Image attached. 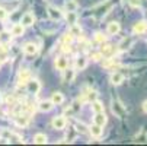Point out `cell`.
<instances>
[{"instance_id":"1","label":"cell","mask_w":147,"mask_h":146,"mask_svg":"<svg viewBox=\"0 0 147 146\" xmlns=\"http://www.w3.org/2000/svg\"><path fill=\"white\" fill-rule=\"evenodd\" d=\"M26 89H28L29 94L36 95V94L39 92V89H41V83H39V80H38V79H29V80L26 82Z\"/></svg>"},{"instance_id":"2","label":"cell","mask_w":147,"mask_h":146,"mask_svg":"<svg viewBox=\"0 0 147 146\" xmlns=\"http://www.w3.org/2000/svg\"><path fill=\"white\" fill-rule=\"evenodd\" d=\"M51 124H53V127H54L55 130H63V129L67 126V120H66L64 115H57V117L53 118Z\"/></svg>"},{"instance_id":"3","label":"cell","mask_w":147,"mask_h":146,"mask_svg":"<svg viewBox=\"0 0 147 146\" xmlns=\"http://www.w3.org/2000/svg\"><path fill=\"white\" fill-rule=\"evenodd\" d=\"M47 13H48L50 19H53V20H60L63 18V12L58 7H55V6H48L47 7Z\"/></svg>"},{"instance_id":"4","label":"cell","mask_w":147,"mask_h":146,"mask_svg":"<svg viewBox=\"0 0 147 146\" xmlns=\"http://www.w3.org/2000/svg\"><path fill=\"white\" fill-rule=\"evenodd\" d=\"M54 66H55L57 70H61L63 72L66 67H69V61H67V58L64 56H58L55 58V61H54Z\"/></svg>"},{"instance_id":"5","label":"cell","mask_w":147,"mask_h":146,"mask_svg":"<svg viewBox=\"0 0 147 146\" xmlns=\"http://www.w3.org/2000/svg\"><path fill=\"white\" fill-rule=\"evenodd\" d=\"M53 108H54V104L51 102V99H44L38 104V110L41 113H50Z\"/></svg>"},{"instance_id":"6","label":"cell","mask_w":147,"mask_h":146,"mask_svg":"<svg viewBox=\"0 0 147 146\" xmlns=\"http://www.w3.org/2000/svg\"><path fill=\"white\" fill-rule=\"evenodd\" d=\"M20 24H22L25 28H26V26H32V25L35 24V16H34V13L26 12V13L22 16V19H20Z\"/></svg>"},{"instance_id":"7","label":"cell","mask_w":147,"mask_h":146,"mask_svg":"<svg viewBox=\"0 0 147 146\" xmlns=\"http://www.w3.org/2000/svg\"><path fill=\"white\" fill-rule=\"evenodd\" d=\"M31 79V73L28 69H22L19 72L18 75V82H19V85H26V82Z\"/></svg>"},{"instance_id":"8","label":"cell","mask_w":147,"mask_h":146,"mask_svg":"<svg viewBox=\"0 0 147 146\" xmlns=\"http://www.w3.org/2000/svg\"><path fill=\"white\" fill-rule=\"evenodd\" d=\"M146 31H147V22H146V20H138V22H136L134 26H133V32H134V34L141 35V34H144Z\"/></svg>"},{"instance_id":"9","label":"cell","mask_w":147,"mask_h":146,"mask_svg":"<svg viewBox=\"0 0 147 146\" xmlns=\"http://www.w3.org/2000/svg\"><path fill=\"white\" fill-rule=\"evenodd\" d=\"M119 31H121V25H119V22H117V20H112V22H109L108 26H107V32L109 35H117Z\"/></svg>"},{"instance_id":"10","label":"cell","mask_w":147,"mask_h":146,"mask_svg":"<svg viewBox=\"0 0 147 146\" xmlns=\"http://www.w3.org/2000/svg\"><path fill=\"white\" fill-rule=\"evenodd\" d=\"M63 72H64V75H63V80H64L66 83H70V82L74 80V76H76V70H74V69L66 67Z\"/></svg>"},{"instance_id":"11","label":"cell","mask_w":147,"mask_h":146,"mask_svg":"<svg viewBox=\"0 0 147 146\" xmlns=\"http://www.w3.org/2000/svg\"><path fill=\"white\" fill-rule=\"evenodd\" d=\"M24 53H25L26 56H29V57L35 56V54L38 53V47H36V44H34V43H26V44L24 45Z\"/></svg>"},{"instance_id":"12","label":"cell","mask_w":147,"mask_h":146,"mask_svg":"<svg viewBox=\"0 0 147 146\" xmlns=\"http://www.w3.org/2000/svg\"><path fill=\"white\" fill-rule=\"evenodd\" d=\"M93 121H95V124H99V126H105L107 124V121H108V118H107V115H105V111H102V113H95V115H93Z\"/></svg>"},{"instance_id":"13","label":"cell","mask_w":147,"mask_h":146,"mask_svg":"<svg viewBox=\"0 0 147 146\" xmlns=\"http://www.w3.org/2000/svg\"><path fill=\"white\" fill-rule=\"evenodd\" d=\"M112 113H114L117 117H122V115H124L125 110H124V107L121 105L119 101H112Z\"/></svg>"},{"instance_id":"14","label":"cell","mask_w":147,"mask_h":146,"mask_svg":"<svg viewBox=\"0 0 147 146\" xmlns=\"http://www.w3.org/2000/svg\"><path fill=\"white\" fill-rule=\"evenodd\" d=\"M89 133H90V136H93V137H100L102 136V133H103V129H102V126H99V124H92V126L89 127Z\"/></svg>"},{"instance_id":"15","label":"cell","mask_w":147,"mask_h":146,"mask_svg":"<svg viewBox=\"0 0 147 146\" xmlns=\"http://www.w3.org/2000/svg\"><path fill=\"white\" fill-rule=\"evenodd\" d=\"M15 121H16V124L19 127H25L29 123V114H19V115H16Z\"/></svg>"},{"instance_id":"16","label":"cell","mask_w":147,"mask_h":146,"mask_svg":"<svg viewBox=\"0 0 147 146\" xmlns=\"http://www.w3.org/2000/svg\"><path fill=\"white\" fill-rule=\"evenodd\" d=\"M124 75L122 73H119V72H112V75H111V83L112 85H115V86H118V85H121V83L124 82Z\"/></svg>"},{"instance_id":"17","label":"cell","mask_w":147,"mask_h":146,"mask_svg":"<svg viewBox=\"0 0 147 146\" xmlns=\"http://www.w3.org/2000/svg\"><path fill=\"white\" fill-rule=\"evenodd\" d=\"M25 34V26L22 25V24H15L13 26H12V35L13 37H22Z\"/></svg>"},{"instance_id":"18","label":"cell","mask_w":147,"mask_h":146,"mask_svg":"<svg viewBox=\"0 0 147 146\" xmlns=\"http://www.w3.org/2000/svg\"><path fill=\"white\" fill-rule=\"evenodd\" d=\"M88 67V58L86 57H77L76 58V70H85Z\"/></svg>"},{"instance_id":"19","label":"cell","mask_w":147,"mask_h":146,"mask_svg":"<svg viewBox=\"0 0 147 146\" xmlns=\"http://www.w3.org/2000/svg\"><path fill=\"white\" fill-rule=\"evenodd\" d=\"M51 102L54 104V105H61V104L64 102V95H63L61 92H54L51 95Z\"/></svg>"},{"instance_id":"20","label":"cell","mask_w":147,"mask_h":146,"mask_svg":"<svg viewBox=\"0 0 147 146\" xmlns=\"http://www.w3.org/2000/svg\"><path fill=\"white\" fill-rule=\"evenodd\" d=\"M131 44H133V39L131 38H124L121 43H119V45H118V51H125V50H128L130 47H131Z\"/></svg>"},{"instance_id":"21","label":"cell","mask_w":147,"mask_h":146,"mask_svg":"<svg viewBox=\"0 0 147 146\" xmlns=\"http://www.w3.org/2000/svg\"><path fill=\"white\" fill-rule=\"evenodd\" d=\"M64 9H66V12H76L79 9V3L76 0H67L64 3Z\"/></svg>"},{"instance_id":"22","label":"cell","mask_w":147,"mask_h":146,"mask_svg":"<svg viewBox=\"0 0 147 146\" xmlns=\"http://www.w3.org/2000/svg\"><path fill=\"white\" fill-rule=\"evenodd\" d=\"M34 142L38 143V145H45V143L48 142V137H47V134H44V133H36V134L34 136Z\"/></svg>"},{"instance_id":"23","label":"cell","mask_w":147,"mask_h":146,"mask_svg":"<svg viewBox=\"0 0 147 146\" xmlns=\"http://www.w3.org/2000/svg\"><path fill=\"white\" fill-rule=\"evenodd\" d=\"M92 111H93V113H102V111H105L103 104H102L100 101H98V99L92 101Z\"/></svg>"},{"instance_id":"24","label":"cell","mask_w":147,"mask_h":146,"mask_svg":"<svg viewBox=\"0 0 147 146\" xmlns=\"http://www.w3.org/2000/svg\"><path fill=\"white\" fill-rule=\"evenodd\" d=\"M66 20L69 25H73V24H77V13L76 12H67L66 15Z\"/></svg>"},{"instance_id":"25","label":"cell","mask_w":147,"mask_h":146,"mask_svg":"<svg viewBox=\"0 0 147 146\" xmlns=\"http://www.w3.org/2000/svg\"><path fill=\"white\" fill-rule=\"evenodd\" d=\"M70 32H71L73 37H80V35H82V28H80V25H77V24L70 25Z\"/></svg>"},{"instance_id":"26","label":"cell","mask_w":147,"mask_h":146,"mask_svg":"<svg viewBox=\"0 0 147 146\" xmlns=\"http://www.w3.org/2000/svg\"><path fill=\"white\" fill-rule=\"evenodd\" d=\"M95 41H96V43H99V44L107 43V37H105L102 32H96V34H95Z\"/></svg>"},{"instance_id":"27","label":"cell","mask_w":147,"mask_h":146,"mask_svg":"<svg viewBox=\"0 0 147 146\" xmlns=\"http://www.w3.org/2000/svg\"><path fill=\"white\" fill-rule=\"evenodd\" d=\"M86 99L88 101H95V99H98V92L96 91H89L88 94H86Z\"/></svg>"},{"instance_id":"28","label":"cell","mask_w":147,"mask_h":146,"mask_svg":"<svg viewBox=\"0 0 147 146\" xmlns=\"http://www.w3.org/2000/svg\"><path fill=\"white\" fill-rule=\"evenodd\" d=\"M73 35H71V32L69 31V32H66L64 34V37H63V43H67V44H71V41H73Z\"/></svg>"},{"instance_id":"29","label":"cell","mask_w":147,"mask_h":146,"mask_svg":"<svg viewBox=\"0 0 147 146\" xmlns=\"http://www.w3.org/2000/svg\"><path fill=\"white\" fill-rule=\"evenodd\" d=\"M7 16V10L3 9V7H0V20H5Z\"/></svg>"},{"instance_id":"30","label":"cell","mask_w":147,"mask_h":146,"mask_svg":"<svg viewBox=\"0 0 147 146\" xmlns=\"http://www.w3.org/2000/svg\"><path fill=\"white\" fill-rule=\"evenodd\" d=\"M63 51H64V53H71V44L64 43V44H63Z\"/></svg>"},{"instance_id":"31","label":"cell","mask_w":147,"mask_h":146,"mask_svg":"<svg viewBox=\"0 0 147 146\" xmlns=\"http://www.w3.org/2000/svg\"><path fill=\"white\" fill-rule=\"evenodd\" d=\"M92 58H93V61H99L100 58H103V56H102V53H95V54H92Z\"/></svg>"},{"instance_id":"32","label":"cell","mask_w":147,"mask_h":146,"mask_svg":"<svg viewBox=\"0 0 147 146\" xmlns=\"http://www.w3.org/2000/svg\"><path fill=\"white\" fill-rule=\"evenodd\" d=\"M77 130L83 133V132H86V127H85V126H83V124H80V123H79V124H77Z\"/></svg>"},{"instance_id":"33","label":"cell","mask_w":147,"mask_h":146,"mask_svg":"<svg viewBox=\"0 0 147 146\" xmlns=\"http://www.w3.org/2000/svg\"><path fill=\"white\" fill-rule=\"evenodd\" d=\"M130 5L137 7V6H140V0H130Z\"/></svg>"},{"instance_id":"34","label":"cell","mask_w":147,"mask_h":146,"mask_svg":"<svg viewBox=\"0 0 147 146\" xmlns=\"http://www.w3.org/2000/svg\"><path fill=\"white\" fill-rule=\"evenodd\" d=\"M143 110H144V111L147 113V99H146V101L143 102Z\"/></svg>"}]
</instances>
